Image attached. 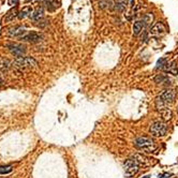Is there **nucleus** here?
<instances>
[{"mask_svg": "<svg viewBox=\"0 0 178 178\" xmlns=\"http://www.w3.org/2000/svg\"><path fill=\"white\" fill-rule=\"evenodd\" d=\"M134 145L136 148L143 150L145 152H152L157 149V145L151 137L148 136H141L137 137L134 141Z\"/></svg>", "mask_w": 178, "mask_h": 178, "instance_id": "obj_1", "label": "nucleus"}, {"mask_svg": "<svg viewBox=\"0 0 178 178\" xmlns=\"http://www.w3.org/2000/svg\"><path fill=\"white\" fill-rule=\"evenodd\" d=\"M14 67L19 70H26L30 68H34L38 66V62L36 59L32 57H22V58H17L14 61Z\"/></svg>", "mask_w": 178, "mask_h": 178, "instance_id": "obj_2", "label": "nucleus"}, {"mask_svg": "<svg viewBox=\"0 0 178 178\" xmlns=\"http://www.w3.org/2000/svg\"><path fill=\"white\" fill-rule=\"evenodd\" d=\"M140 164L139 161L134 158L132 159H128L124 164V167H125V173H126V176L127 177H132L139 172L140 170Z\"/></svg>", "mask_w": 178, "mask_h": 178, "instance_id": "obj_3", "label": "nucleus"}, {"mask_svg": "<svg viewBox=\"0 0 178 178\" xmlns=\"http://www.w3.org/2000/svg\"><path fill=\"white\" fill-rule=\"evenodd\" d=\"M167 128L166 124L164 121H156L151 125L150 127V134L154 135V136H164L167 133Z\"/></svg>", "mask_w": 178, "mask_h": 178, "instance_id": "obj_4", "label": "nucleus"}, {"mask_svg": "<svg viewBox=\"0 0 178 178\" xmlns=\"http://www.w3.org/2000/svg\"><path fill=\"white\" fill-rule=\"evenodd\" d=\"M167 105L169 104L164 103L159 97L157 98V101H156L157 109H158V112H160V114L162 115V117H163L165 120L171 119V117H172V111L167 107Z\"/></svg>", "mask_w": 178, "mask_h": 178, "instance_id": "obj_5", "label": "nucleus"}, {"mask_svg": "<svg viewBox=\"0 0 178 178\" xmlns=\"http://www.w3.org/2000/svg\"><path fill=\"white\" fill-rule=\"evenodd\" d=\"M7 47L8 49L11 52V54L16 57V58H22V57L26 54V46L23 44L11 43V44H8Z\"/></svg>", "mask_w": 178, "mask_h": 178, "instance_id": "obj_6", "label": "nucleus"}, {"mask_svg": "<svg viewBox=\"0 0 178 178\" xmlns=\"http://www.w3.org/2000/svg\"><path fill=\"white\" fill-rule=\"evenodd\" d=\"M19 40L29 42V43H40V42L43 40V36H42L40 32L29 31V32H26L24 36L19 38Z\"/></svg>", "mask_w": 178, "mask_h": 178, "instance_id": "obj_7", "label": "nucleus"}, {"mask_svg": "<svg viewBox=\"0 0 178 178\" xmlns=\"http://www.w3.org/2000/svg\"><path fill=\"white\" fill-rule=\"evenodd\" d=\"M160 99L166 104H171L176 99V91L174 89H166L159 96Z\"/></svg>", "mask_w": 178, "mask_h": 178, "instance_id": "obj_8", "label": "nucleus"}, {"mask_svg": "<svg viewBox=\"0 0 178 178\" xmlns=\"http://www.w3.org/2000/svg\"><path fill=\"white\" fill-rule=\"evenodd\" d=\"M26 28L24 26H14L12 28H10L8 30V34L10 37H14V38H21L26 33Z\"/></svg>", "mask_w": 178, "mask_h": 178, "instance_id": "obj_9", "label": "nucleus"}, {"mask_svg": "<svg viewBox=\"0 0 178 178\" xmlns=\"http://www.w3.org/2000/svg\"><path fill=\"white\" fill-rule=\"evenodd\" d=\"M165 34V28L163 26V24L161 23H157L151 29H150V36L155 37V38H160Z\"/></svg>", "mask_w": 178, "mask_h": 178, "instance_id": "obj_10", "label": "nucleus"}, {"mask_svg": "<svg viewBox=\"0 0 178 178\" xmlns=\"http://www.w3.org/2000/svg\"><path fill=\"white\" fill-rule=\"evenodd\" d=\"M30 18H31V21H33V22H36V23L41 22L42 19L44 18V8L43 7L37 8L36 11H33V13L31 14Z\"/></svg>", "mask_w": 178, "mask_h": 178, "instance_id": "obj_11", "label": "nucleus"}, {"mask_svg": "<svg viewBox=\"0 0 178 178\" xmlns=\"http://www.w3.org/2000/svg\"><path fill=\"white\" fill-rule=\"evenodd\" d=\"M41 1L44 3V6L46 7V9L51 12L57 10V8H58L60 4L58 0H41Z\"/></svg>", "mask_w": 178, "mask_h": 178, "instance_id": "obj_12", "label": "nucleus"}, {"mask_svg": "<svg viewBox=\"0 0 178 178\" xmlns=\"http://www.w3.org/2000/svg\"><path fill=\"white\" fill-rule=\"evenodd\" d=\"M32 13H33V10H32L31 6H27L18 12L17 17H18L19 19H24V18H26V17H30Z\"/></svg>", "mask_w": 178, "mask_h": 178, "instance_id": "obj_13", "label": "nucleus"}, {"mask_svg": "<svg viewBox=\"0 0 178 178\" xmlns=\"http://www.w3.org/2000/svg\"><path fill=\"white\" fill-rule=\"evenodd\" d=\"M163 70L165 72H169L173 75H176L178 73V69H177V66H176V61H172L170 64H166L165 67L163 68Z\"/></svg>", "mask_w": 178, "mask_h": 178, "instance_id": "obj_14", "label": "nucleus"}, {"mask_svg": "<svg viewBox=\"0 0 178 178\" xmlns=\"http://www.w3.org/2000/svg\"><path fill=\"white\" fill-rule=\"evenodd\" d=\"M18 15V12H17L16 8H13L12 10H10L9 12L6 14V17H4V22H12L14 21L15 17H17Z\"/></svg>", "mask_w": 178, "mask_h": 178, "instance_id": "obj_15", "label": "nucleus"}, {"mask_svg": "<svg viewBox=\"0 0 178 178\" xmlns=\"http://www.w3.org/2000/svg\"><path fill=\"white\" fill-rule=\"evenodd\" d=\"M144 23H143L142 21H137L134 23L133 25V33L134 36H139L140 33H141V31L143 30V28H144Z\"/></svg>", "mask_w": 178, "mask_h": 178, "instance_id": "obj_16", "label": "nucleus"}, {"mask_svg": "<svg viewBox=\"0 0 178 178\" xmlns=\"http://www.w3.org/2000/svg\"><path fill=\"white\" fill-rule=\"evenodd\" d=\"M155 82L157 83V84H160V83H169L171 82V79H169V76L167 75H164V74H161V75H158V76L155 79Z\"/></svg>", "mask_w": 178, "mask_h": 178, "instance_id": "obj_17", "label": "nucleus"}, {"mask_svg": "<svg viewBox=\"0 0 178 178\" xmlns=\"http://www.w3.org/2000/svg\"><path fill=\"white\" fill-rule=\"evenodd\" d=\"M13 171V166L12 165H0V175L9 174Z\"/></svg>", "mask_w": 178, "mask_h": 178, "instance_id": "obj_18", "label": "nucleus"}, {"mask_svg": "<svg viewBox=\"0 0 178 178\" xmlns=\"http://www.w3.org/2000/svg\"><path fill=\"white\" fill-rule=\"evenodd\" d=\"M126 6H127V0H117V2H116V9L118 10V11H120V12L125 11V9H126Z\"/></svg>", "mask_w": 178, "mask_h": 178, "instance_id": "obj_19", "label": "nucleus"}, {"mask_svg": "<svg viewBox=\"0 0 178 178\" xmlns=\"http://www.w3.org/2000/svg\"><path fill=\"white\" fill-rule=\"evenodd\" d=\"M10 64H11V62L8 59H2L1 61H0V69H1L2 71H6V70H8L10 68Z\"/></svg>", "mask_w": 178, "mask_h": 178, "instance_id": "obj_20", "label": "nucleus"}, {"mask_svg": "<svg viewBox=\"0 0 178 178\" xmlns=\"http://www.w3.org/2000/svg\"><path fill=\"white\" fill-rule=\"evenodd\" d=\"M166 64H167L166 59H165V58H161V59L159 60V61L157 62V69H163Z\"/></svg>", "mask_w": 178, "mask_h": 178, "instance_id": "obj_21", "label": "nucleus"}, {"mask_svg": "<svg viewBox=\"0 0 178 178\" xmlns=\"http://www.w3.org/2000/svg\"><path fill=\"white\" fill-rule=\"evenodd\" d=\"M17 3H18V0H9L10 6H16Z\"/></svg>", "mask_w": 178, "mask_h": 178, "instance_id": "obj_22", "label": "nucleus"}, {"mask_svg": "<svg viewBox=\"0 0 178 178\" xmlns=\"http://www.w3.org/2000/svg\"><path fill=\"white\" fill-rule=\"evenodd\" d=\"M171 176H172V174H167V173H165V174L159 175V178H170Z\"/></svg>", "mask_w": 178, "mask_h": 178, "instance_id": "obj_23", "label": "nucleus"}, {"mask_svg": "<svg viewBox=\"0 0 178 178\" xmlns=\"http://www.w3.org/2000/svg\"><path fill=\"white\" fill-rule=\"evenodd\" d=\"M2 82H3V81H2V79H0V86H1V85H2Z\"/></svg>", "mask_w": 178, "mask_h": 178, "instance_id": "obj_24", "label": "nucleus"}, {"mask_svg": "<svg viewBox=\"0 0 178 178\" xmlns=\"http://www.w3.org/2000/svg\"><path fill=\"white\" fill-rule=\"evenodd\" d=\"M150 176H149V175H147V176H144V177H143V178H149Z\"/></svg>", "mask_w": 178, "mask_h": 178, "instance_id": "obj_25", "label": "nucleus"}]
</instances>
